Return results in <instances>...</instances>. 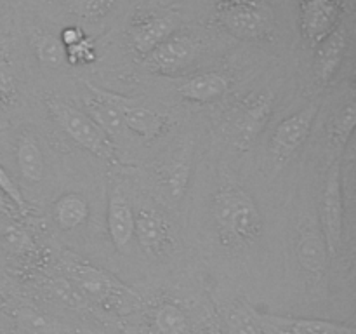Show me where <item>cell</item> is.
I'll use <instances>...</instances> for the list:
<instances>
[{"mask_svg": "<svg viewBox=\"0 0 356 334\" xmlns=\"http://www.w3.org/2000/svg\"><path fill=\"white\" fill-rule=\"evenodd\" d=\"M222 331L226 334H264V326L256 310L247 303L235 301L226 308Z\"/></svg>", "mask_w": 356, "mask_h": 334, "instance_id": "ffe728a7", "label": "cell"}, {"mask_svg": "<svg viewBox=\"0 0 356 334\" xmlns=\"http://www.w3.org/2000/svg\"><path fill=\"white\" fill-rule=\"evenodd\" d=\"M179 26L181 17L177 13H139L129 24V45L139 58H145L163 40L177 33Z\"/></svg>", "mask_w": 356, "mask_h": 334, "instance_id": "9c48e42d", "label": "cell"}, {"mask_svg": "<svg viewBox=\"0 0 356 334\" xmlns=\"http://www.w3.org/2000/svg\"><path fill=\"white\" fill-rule=\"evenodd\" d=\"M134 239L145 254L163 256L172 246L170 226L165 216L155 209H139L134 214Z\"/></svg>", "mask_w": 356, "mask_h": 334, "instance_id": "4fadbf2b", "label": "cell"}, {"mask_svg": "<svg viewBox=\"0 0 356 334\" xmlns=\"http://www.w3.org/2000/svg\"><path fill=\"white\" fill-rule=\"evenodd\" d=\"M212 219L225 247L242 249L256 244L264 230V219L252 195L236 183H222L212 195Z\"/></svg>", "mask_w": 356, "mask_h": 334, "instance_id": "6da1fadb", "label": "cell"}, {"mask_svg": "<svg viewBox=\"0 0 356 334\" xmlns=\"http://www.w3.org/2000/svg\"><path fill=\"white\" fill-rule=\"evenodd\" d=\"M152 329L155 334H188V317L174 301H160L153 308Z\"/></svg>", "mask_w": 356, "mask_h": 334, "instance_id": "44dd1931", "label": "cell"}, {"mask_svg": "<svg viewBox=\"0 0 356 334\" xmlns=\"http://www.w3.org/2000/svg\"><path fill=\"white\" fill-rule=\"evenodd\" d=\"M83 38H86V33L76 26H66L65 30L61 31V35H59V40H61V44L65 45V49L70 47V45L79 44V42L83 40Z\"/></svg>", "mask_w": 356, "mask_h": 334, "instance_id": "4dcf8cb0", "label": "cell"}, {"mask_svg": "<svg viewBox=\"0 0 356 334\" xmlns=\"http://www.w3.org/2000/svg\"><path fill=\"white\" fill-rule=\"evenodd\" d=\"M216 21L240 40L270 42L277 31L275 10L266 0H218Z\"/></svg>", "mask_w": 356, "mask_h": 334, "instance_id": "7a4b0ae2", "label": "cell"}, {"mask_svg": "<svg viewBox=\"0 0 356 334\" xmlns=\"http://www.w3.org/2000/svg\"><path fill=\"white\" fill-rule=\"evenodd\" d=\"M106 223L115 249L124 250L134 239V211L120 186H115L110 191Z\"/></svg>", "mask_w": 356, "mask_h": 334, "instance_id": "2e32d148", "label": "cell"}, {"mask_svg": "<svg viewBox=\"0 0 356 334\" xmlns=\"http://www.w3.org/2000/svg\"><path fill=\"white\" fill-rule=\"evenodd\" d=\"M101 90L117 106L124 127L129 129L132 134H136L145 143L156 141L160 136H163L172 127V120L167 113H160L153 108L145 106L136 97L120 96V94L111 93V90Z\"/></svg>", "mask_w": 356, "mask_h": 334, "instance_id": "52a82bcc", "label": "cell"}, {"mask_svg": "<svg viewBox=\"0 0 356 334\" xmlns=\"http://www.w3.org/2000/svg\"><path fill=\"white\" fill-rule=\"evenodd\" d=\"M16 162L21 177L30 184H37L44 180L45 157L40 148V143L28 132L17 138L16 143Z\"/></svg>", "mask_w": 356, "mask_h": 334, "instance_id": "ac0fdd59", "label": "cell"}, {"mask_svg": "<svg viewBox=\"0 0 356 334\" xmlns=\"http://www.w3.org/2000/svg\"><path fill=\"white\" fill-rule=\"evenodd\" d=\"M31 45H33L35 58L38 59L42 68L58 70L66 63V49L56 35L45 33L42 30H33Z\"/></svg>", "mask_w": 356, "mask_h": 334, "instance_id": "7402d4cb", "label": "cell"}, {"mask_svg": "<svg viewBox=\"0 0 356 334\" xmlns=\"http://www.w3.org/2000/svg\"><path fill=\"white\" fill-rule=\"evenodd\" d=\"M0 249L14 256H28L33 253L35 244L19 223L6 218V221H0Z\"/></svg>", "mask_w": 356, "mask_h": 334, "instance_id": "603a6c76", "label": "cell"}, {"mask_svg": "<svg viewBox=\"0 0 356 334\" xmlns=\"http://www.w3.org/2000/svg\"><path fill=\"white\" fill-rule=\"evenodd\" d=\"M341 0H299V30L309 47L322 44L343 23Z\"/></svg>", "mask_w": 356, "mask_h": 334, "instance_id": "30bf717a", "label": "cell"}, {"mask_svg": "<svg viewBox=\"0 0 356 334\" xmlns=\"http://www.w3.org/2000/svg\"><path fill=\"white\" fill-rule=\"evenodd\" d=\"M296 257L302 273L309 282L318 284L327 271L329 253L320 226L313 225L312 219H306L298 226L296 239Z\"/></svg>", "mask_w": 356, "mask_h": 334, "instance_id": "7c38bea8", "label": "cell"}, {"mask_svg": "<svg viewBox=\"0 0 356 334\" xmlns=\"http://www.w3.org/2000/svg\"><path fill=\"white\" fill-rule=\"evenodd\" d=\"M198 56V44L190 35L174 33L163 40L159 47L153 49L148 56L143 58V65L148 72L174 75L181 70L188 68Z\"/></svg>", "mask_w": 356, "mask_h": 334, "instance_id": "8fae6325", "label": "cell"}, {"mask_svg": "<svg viewBox=\"0 0 356 334\" xmlns=\"http://www.w3.org/2000/svg\"><path fill=\"white\" fill-rule=\"evenodd\" d=\"M68 275L80 296L99 303L104 308L108 306L118 313H129L141 305V299L131 287L94 264L73 257L68 261Z\"/></svg>", "mask_w": 356, "mask_h": 334, "instance_id": "3957f363", "label": "cell"}, {"mask_svg": "<svg viewBox=\"0 0 356 334\" xmlns=\"http://www.w3.org/2000/svg\"><path fill=\"white\" fill-rule=\"evenodd\" d=\"M207 334H226V333L222 331V327L212 326V327H209V329H207Z\"/></svg>", "mask_w": 356, "mask_h": 334, "instance_id": "d6a6232c", "label": "cell"}, {"mask_svg": "<svg viewBox=\"0 0 356 334\" xmlns=\"http://www.w3.org/2000/svg\"><path fill=\"white\" fill-rule=\"evenodd\" d=\"M316 113H318V104L309 103L298 113L284 118L275 127L270 141V157L277 169H282L292 159V155L305 145L312 132Z\"/></svg>", "mask_w": 356, "mask_h": 334, "instance_id": "ba28073f", "label": "cell"}, {"mask_svg": "<svg viewBox=\"0 0 356 334\" xmlns=\"http://www.w3.org/2000/svg\"><path fill=\"white\" fill-rule=\"evenodd\" d=\"M259 319L264 327H270L277 334H355L353 326L332 320L298 319L277 313H259Z\"/></svg>", "mask_w": 356, "mask_h": 334, "instance_id": "9a60e30c", "label": "cell"}, {"mask_svg": "<svg viewBox=\"0 0 356 334\" xmlns=\"http://www.w3.org/2000/svg\"><path fill=\"white\" fill-rule=\"evenodd\" d=\"M275 97L270 93H254L229 110L225 132L233 148L247 152L264 131L273 113Z\"/></svg>", "mask_w": 356, "mask_h": 334, "instance_id": "5b68a950", "label": "cell"}, {"mask_svg": "<svg viewBox=\"0 0 356 334\" xmlns=\"http://www.w3.org/2000/svg\"><path fill=\"white\" fill-rule=\"evenodd\" d=\"M96 44H94V40H90L89 37L80 40L79 44L66 47V61H68L70 65H89V63L96 61Z\"/></svg>", "mask_w": 356, "mask_h": 334, "instance_id": "f1b7e54d", "label": "cell"}, {"mask_svg": "<svg viewBox=\"0 0 356 334\" xmlns=\"http://www.w3.org/2000/svg\"><path fill=\"white\" fill-rule=\"evenodd\" d=\"M73 3L86 19H99L110 13L115 0H73Z\"/></svg>", "mask_w": 356, "mask_h": 334, "instance_id": "f546056e", "label": "cell"}, {"mask_svg": "<svg viewBox=\"0 0 356 334\" xmlns=\"http://www.w3.org/2000/svg\"><path fill=\"white\" fill-rule=\"evenodd\" d=\"M318 226L327 244L329 257H337L343 247L344 235V174L337 157L327 173L320 195Z\"/></svg>", "mask_w": 356, "mask_h": 334, "instance_id": "8992f818", "label": "cell"}, {"mask_svg": "<svg viewBox=\"0 0 356 334\" xmlns=\"http://www.w3.org/2000/svg\"><path fill=\"white\" fill-rule=\"evenodd\" d=\"M229 89V80L219 72H205L190 77L181 84L177 93L191 103H212L225 96Z\"/></svg>", "mask_w": 356, "mask_h": 334, "instance_id": "e0dca14e", "label": "cell"}, {"mask_svg": "<svg viewBox=\"0 0 356 334\" xmlns=\"http://www.w3.org/2000/svg\"><path fill=\"white\" fill-rule=\"evenodd\" d=\"M17 97H19V90H17V79L13 65L7 59L0 58V106H13Z\"/></svg>", "mask_w": 356, "mask_h": 334, "instance_id": "484cf974", "label": "cell"}, {"mask_svg": "<svg viewBox=\"0 0 356 334\" xmlns=\"http://www.w3.org/2000/svg\"><path fill=\"white\" fill-rule=\"evenodd\" d=\"M0 191L13 202V205L17 209V212H19L21 216L30 214L31 207L30 204H28L26 198H24L23 191H21V188L17 186L16 181L13 180V176H10L2 166H0Z\"/></svg>", "mask_w": 356, "mask_h": 334, "instance_id": "4316f807", "label": "cell"}, {"mask_svg": "<svg viewBox=\"0 0 356 334\" xmlns=\"http://www.w3.org/2000/svg\"><path fill=\"white\" fill-rule=\"evenodd\" d=\"M355 125H356V106L353 101H348V103L337 111V115L332 120V129H330L332 143L339 153H343L344 148H346V145L350 143Z\"/></svg>", "mask_w": 356, "mask_h": 334, "instance_id": "cb8c5ba5", "label": "cell"}, {"mask_svg": "<svg viewBox=\"0 0 356 334\" xmlns=\"http://www.w3.org/2000/svg\"><path fill=\"white\" fill-rule=\"evenodd\" d=\"M52 214H54V221L59 228L65 232H72V230L80 228L89 219V202L83 195L76 193V191H68L54 202Z\"/></svg>", "mask_w": 356, "mask_h": 334, "instance_id": "d6986e66", "label": "cell"}, {"mask_svg": "<svg viewBox=\"0 0 356 334\" xmlns=\"http://www.w3.org/2000/svg\"><path fill=\"white\" fill-rule=\"evenodd\" d=\"M16 214H19L17 209L14 207L13 202L0 191V218H14Z\"/></svg>", "mask_w": 356, "mask_h": 334, "instance_id": "1f68e13d", "label": "cell"}, {"mask_svg": "<svg viewBox=\"0 0 356 334\" xmlns=\"http://www.w3.org/2000/svg\"><path fill=\"white\" fill-rule=\"evenodd\" d=\"M44 103L52 120L80 148L92 153L97 159L108 160V162L115 160L113 141L108 136V132H104L87 111L80 110L75 104L56 96H47Z\"/></svg>", "mask_w": 356, "mask_h": 334, "instance_id": "277c9868", "label": "cell"}, {"mask_svg": "<svg viewBox=\"0 0 356 334\" xmlns=\"http://www.w3.org/2000/svg\"><path fill=\"white\" fill-rule=\"evenodd\" d=\"M348 47H350V31L344 23H341L322 44L316 45L313 72L320 86H327L336 77L346 58Z\"/></svg>", "mask_w": 356, "mask_h": 334, "instance_id": "5bb4252c", "label": "cell"}, {"mask_svg": "<svg viewBox=\"0 0 356 334\" xmlns=\"http://www.w3.org/2000/svg\"><path fill=\"white\" fill-rule=\"evenodd\" d=\"M163 183L169 188V193L174 198L183 197L190 176V164L184 159H174L169 166H163Z\"/></svg>", "mask_w": 356, "mask_h": 334, "instance_id": "d4e9b609", "label": "cell"}, {"mask_svg": "<svg viewBox=\"0 0 356 334\" xmlns=\"http://www.w3.org/2000/svg\"><path fill=\"white\" fill-rule=\"evenodd\" d=\"M17 322L26 334H52L54 331V324L35 310H21Z\"/></svg>", "mask_w": 356, "mask_h": 334, "instance_id": "83f0119b", "label": "cell"}]
</instances>
